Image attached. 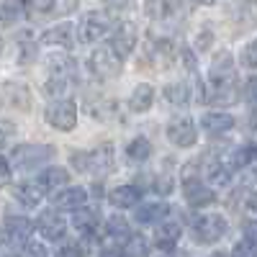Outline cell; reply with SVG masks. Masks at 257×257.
<instances>
[{
    "label": "cell",
    "mask_w": 257,
    "mask_h": 257,
    "mask_svg": "<svg viewBox=\"0 0 257 257\" xmlns=\"http://www.w3.org/2000/svg\"><path fill=\"white\" fill-rule=\"evenodd\" d=\"M137 39H139V34H137V26L132 24V21H123V24H118L116 29H113V34H111V47L116 49V54L118 57H128L134 52V47H137Z\"/></svg>",
    "instance_id": "cell-12"
},
{
    "label": "cell",
    "mask_w": 257,
    "mask_h": 257,
    "mask_svg": "<svg viewBox=\"0 0 257 257\" xmlns=\"http://www.w3.org/2000/svg\"><path fill=\"white\" fill-rule=\"evenodd\" d=\"M54 155H57V149L52 144H21V147L13 149V155H8V157L21 170H31V167H39V165L49 162Z\"/></svg>",
    "instance_id": "cell-6"
},
{
    "label": "cell",
    "mask_w": 257,
    "mask_h": 257,
    "mask_svg": "<svg viewBox=\"0 0 257 257\" xmlns=\"http://www.w3.org/2000/svg\"><path fill=\"white\" fill-rule=\"evenodd\" d=\"M105 231H108L111 237H116V239L132 237V229H128V221H126L123 216H118V213L108 216V221H105Z\"/></svg>",
    "instance_id": "cell-30"
},
{
    "label": "cell",
    "mask_w": 257,
    "mask_h": 257,
    "mask_svg": "<svg viewBox=\"0 0 257 257\" xmlns=\"http://www.w3.org/2000/svg\"><path fill=\"white\" fill-rule=\"evenodd\" d=\"M44 188H41L39 183H24V185H18L16 188V201L21 206H26V208H36L41 203V198H44Z\"/></svg>",
    "instance_id": "cell-25"
},
{
    "label": "cell",
    "mask_w": 257,
    "mask_h": 257,
    "mask_svg": "<svg viewBox=\"0 0 257 257\" xmlns=\"http://www.w3.org/2000/svg\"><path fill=\"white\" fill-rule=\"evenodd\" d=\"M18 257H49V252H47V247L41 244V242H34V239H29L26 244H21V249H18Z\"/></svg>",
    "instance_id": "cell-34"
},
{
    "label": "cell",
    "mask_w": 257,
    "mask_h": 257,
    "mask_svg": "<svg viewBox=\"0 0 257 257\" xmlns=\"http://www.w3.org/2000/svg\"><path fill=\"white\" fill-rule=\"evenodd\" d=\"M85 201H88V188H82V185H67V188H59L54 193V198L52 203L57 208H85Z\"/></svg>",
    "instance_id": "cell-14"
},
{
    "label": "cell",
    "mask_w": 257,
    "mask_h": 257,
    "mask_svg": "<svg viewBox=\"0 0 257 257\" xmlns=\"http://www.w3.org/2000/svg\"><path fill=\"white\" fill-rule=\"evenodd\" d=\"M152 100H155V88L149 82H142L132 90V95H128V108L134 113H144V111L152 108Z\"/></svg>",
    "instance_id": "cell-19"
},
{
    "label": "cell",
    "mask_w": 257,
    "mask_h": 257,
    "mask_svg": "<svg viewBox=\"0 0 257 257\" xmlns=\"http://www.w3.org/2000/svg\"><path fill=\"white\" fill-rule=\"evenodd\" d=\"M211 39H213L211 31H201V36H198V49H201V52L211 47Z\"/></svg>",
    "instance_id": "cell-39"
},
{
    "label": "cell",
    "mask_w": 257,
    "mask_h": 257,
    "mask_svg": "<svg viewBox=\"0 0 257 257\" xmlns=\"http://www.w3.org/2000/svg\"><path fill=\"white\" fill-rule=\"evenodd\" d=\"M244 234H247L249 239H254V242H257V221H249V224L244 226Z\"/></svg>",
    "instance_id": "cell-41"
},
{
    "label": "cell",
    "mask_w": 257,
    "mask_h": 257,
    "mask_svg": "<svg viewBox=\"0 0 257 257\" xmlns=\"http://www.w3.org/2000/svg\"><path fill=\"white\" fill-rule=\"evenodd\" d=\"M113 108H116V103H113L111 98H98V100H88V113H90L93 118H98V121H103V118L113 116Z\"/></svg>",
    "instance_id": "cell-28"
},
{
    "label": "cell",
    "mask_w": 257,
    "mask_h": 257,
    "mask_svg": "<svg viewBox=\"0 0 257 257\" xmlns=\"http://www.w3.org/2000/svg\"><path fill=\"white\" fill-rule=\"evenodd\" d=\"M183 196L193 208H206V206H211L213 201H216L213 190L201 178H185L183 180Z\"/></svg>",
    "instance_id": "cell-11"
},
{
    "label": "cell",
    "mask_w": 257,
    "mask_h": 257,
    "mask_svg": "<svg viewBox=\"0 0 257 257\" xmlns=\"http://www.w3.org/2000/svg\"><path fill=\"white\" fill-rule=\"evenodd\" d=\"M167 139L173 142L175 147L185 149V147H193L198 142V134H196V123H193L188 116H175L173 121L167 123Z\"/></svg>",
    "instance_id": "cell-8"
},
{
    "label": "cell",
    "mask_w": 257,
    "mask_h": 257,
    "mask_svg": "<svg viewBox=\"0 0 257 257\" xmlns=\"http://www.w3.org/2000/svg\"><path fill=\"white\" fill-rule=\"evenodd\" d=\"M72 167L77 173H90L95 178H103V175H111L116 170V160H113V147L111 144H103L93 152H72L70 157Z\"/></svg>",
    "instance_id": "cell-1"
},
{
    "label": "cell",
    "mask_w": 257,
    "mask_h": 257,
    "mask_svg": "<svg viewBox=\"0 0 257 257\" xmlns=\"http://www.w3.org/2000/svg\"><path fill=\"white\" fill-rule=\"evenodd\" d=\"M123 252L126 257H147V239L139 237V234H132L123 244Z\"/></svg>",
    "instance_id": "cell-33"
},
{
    "label": "cell",
    "mask_w": 257,
    "mask_h": 257,
    "mask_svg": "<svg viewBox=\"0 0 257 257\" xmlns=\"http://www.w3.org/2000/svg\"><path fill=\"white\" fill-rule=\"evenodd\" d=\"M208 85L211 88H224V85H234V59L229 52H219L211 62L208 72Z\"/></svg>",
    "instance_id": "cell-10"
},
{
    "label": "cell",
    "mask_w": 257,
    "mask_h": 257,
    "mask_svg": "<svg viewBox=\"0 0 257 257\" xmlns=\"http://www.w3.org/2000/svg\"><path fill=\"white\" fill-rule=\"evenodd\" d=\"M234 116L229 113H221V111H213V113H206L201 116V128L211 137H219V134H226L229 128H234Z\"/></svg>",
    "instance_id": "cell-16"
},
{
    "label": "cell",
    "mask_w": 257,
    "mask_h": 257,
    "mask_svg": "<svg viewBox=\"0 0 257 257\" xmlns=\"http://www.w3.org/2000/svg\"><path fill=\"white\" fill-rule=\"evenodd\" d=\"M6 100L18 111H29L31 108V93L26 85H18V82H6Z\"/></svg>",
    "instance_id": "cell-24"
},
{
    "label": "cell",
    "mask_w": 257,
    "mask_h": 257,
    "mask_svg": "<svg viewBox=\"0 0 257 257\" xmlns=\"http://www.w3.org/2000/svg\"><path fill=\"white\" fill-rule=\"evenodd\" d=\"M123 67V57L116 54V49L108 47H98L90 57H88V70L95 77H116Z\"/></svg>",
    "instance_id": "cell-7"
},
{
    "label": "cell",
    "mask_w": 257,
    "mask_h": 257,
    "mask_svg": "<svg viewBox=\"0 0 257 257\" xmlns=\"http://www.w3.org/2000/svg\"><path fill=\"white\" fill-rule=\"evenodd\" d=\"M247 208H249L252 213H257V190H254V193H249V198H247Z\"/></svg>",
    "instance_id": "cell-44"
},
{
    "label": "cell",
    "mask_w": 257,
    "mask_h": 257,
    "mask_svg": "<svg viewBox=\"0 0 257 257\" xmlns=\"http://www.w3.org/2000/svg\"><path fill=\"white\" fill-rule=\"evenodd\" d=\"M67 180H70V173L64 167H47V170H41V173H39V180L36 183L49 193V190L64 188V185H67Z\"/></svg>",
    "instance_id": "cell-22"
},
{
    "label": "cell",
    "mask_w": 257,
    "mask_h": 257,
    "mask_svg": "<svg viewBox=\"0 0 257 257\" xmlns=\"http://www.w3.org/2000/svg\"><path fill=\"white\" fill-rule=\"evenodd\" d=\"M72 226L80 234H85V237H90V234H95V229H98V213L90 211V208H77L75 216H72Z\"/></svg>",
    "instance_id": "cell-26"
},
{
    "label": "cell",
    "mask_w": 257,
    "mask_h": 257,
    "mask_svg": "<svg viewBox=\"0 0 257 257\" xmlns=\"http://www.w3.org/2000/svg\"><path fill=\"white\" fill-rule=\"evenodd\" d=\"M252 3H257V0H252Z\"/></svg>",
    "instance_id": "cell-48"
},
{
    "label": "cell",
    "mask_w": 257,
    "mask_h": 257,
    "mask_svg": "<svg viewBox=\"0 0 257 257\" xmlns=\"http://www.w3.org/2000/svg\"><path fill=\"white\" fill-rule=\"evenodd\" d=\"M167 213H170V206L162 203V201H147L144 206L137 208V221L139 224H155L160 219H167Z\"/></svg>",
    "instance_id": "cell-21"
},
{
    "label": "cell",
    "mask_w": 257,
    "mask_h": 257,
    "mask_svg": "<svg viewBox=\"0 0 257 257\" xmlns=\"http://www.w3.org/2000/svg\"><path fill=\"white\" fill-rule=\"evenodd\" d=\"M247 98H249V100H257V77H252V80L247 82Z\"/></svg>",
    "instance_id": "cell-40"
},
{
    "label": "cell",
    "mask_w": 257,
    "mask_h": 257,
    "mask_svg": "<svg viewBox=\"0 0 257 257\" xmlns=\"http://www.w3.org/2000/svg\"><path fill=\"white\" fill-rule=\"evenodd\" d=\"M77 6V0H34V6L39 16H44V18H52V16H62V13H70L75 11Z\"/></svg>",
    "instance_id": "cell-23"
},
{
    "label": "cell",
    "mask_w": 257,
    "mask_h": 257,
    "mask_svg": "<svg viewBox=\"0 0 257 257\" xmlns=\"http://www.w3.org/2000/svg\"><path fill=\"white\" fill-rule=\"evenodd\" d=\"M126 252H121L118 247H108V249H103L100 252V257H123Z\"/></svg>",
    "instance_id": "cell-43"
},
{
    "label": "cell",
    "mask_w": 257,
    "mask_h": 257,
    "mask_svg": "<svg viewBox=\"0 0 257 257\" xmlns=\"http://www.w3.org/2000/svg\"><path fill=\"white\" fill-rule=\"evenodd\" d=\"M72 31H75L72 24H57V26H52V29H47L44 34H41V44L70 49V47H72V41H75Z\"/></svg>",
    "instance_id": "cell-15"
},
{
    "label": "cell",
    "mask_w": 257,
    "mask_h": 257,
    "mask_svg": "<svg viewBox=\"0 0 257 257\" xmlns=\"http://www.w3.org/2000/svg\"><path fill=\"white\" fill-rule=\"evenodd\" d=\"M57 257H85V249H82L80 244H64V247L57 252Z\"/></svg>",
    "instance_id": "cell-38"
},
{
    "label": "cell",
    "mask_w": 257,
    "mask_h": 257,
    "mask_svg": "<svg viewBox=\"0 0 257 257\" xmlns=\"http://www.w3.org/2000/svg\"><path fill=\"white\" fill-rule=\"evenodd\" d=\"M147 16L152 18V21H173L180 11V0H147V6H144Z\"/></svg>",
    "instance_id": "cell-17"
},
{
    "label": "cell",
    "mask_w": 257,
    "mask_h": 257,
    "mask_svg": "<svg viewBox=\"0 0 257 257\" xmlns=\"http://www.w3.org/2000/svg\"><path fill=\"white\" fill-rule=\"evenodd\" d=\"M152 188H155V193H160V196H170V193H173V178L170 175H157Z\"/></svg>",
    "instance_id": "cell-37"
},
{
    "label": "cell",
    "mask_w": 257,
    "mask_h": 257,
    "mask_svg": "<svg viewBox=\"0 0 257 257\" xmlns=\"http://www.w3.org/2000/svg\"><path fill=\"white\" fill-rule=\"evenodd\" d=\"M188 95H190V90H188L185 82H170L167 88H165V98L173 103V105H185L188 103Z\"/></svg>",
    "instance_id": "cell-31"
},
{
    "label": "cell",
    "mask_w": 257,
    "mask_h": 257,
    "mask_svg": "<svg viewBox=\"0 0 257 257\" xmlns=\"http://www.w3.org/2000/svg\"><path fill=\"white\" fill-rule=\"evenodd\" d=\"M3 183H11V157H3Z\"/></svg>",
    "instance_id": "cell-42"
},
{
    "label": "cell",
    "mask_w": 257,
    "mask_h": 257,
    "mask_svg": "<svg viewBox=\"0 0 257 257\" xmlns=\"http://www.w3.org/2000/svg\"><path fill=\"white\" fill-rule=\"evenodd\" d=\"M111 29H113V21L108 13L88 11V13H82L80 24H77V39L82 44H93V41H100L105 34H111Z\"/></svg>",
    "instance_id": "cell-3"
},
{
    "label": "cell",
    "mask_w": 257,
    "mask_h": 257,
    "mask_svg": "<svg viewBox=\"0 0 257 257\" xmlns=\"http://www.w3.org/2000/svg\"><path fill=\"white\" fill-rule=\"evenodd\" d=\"M206 178H208L211 183H216V185H229V180H231V167H226V165H221V162H213V165H208V170H206Z\"/></svg>",
    "instance_id": "cell-32"
},
{
    "label": "cell",
    "mask_w": 257,
    "mask_h": 257,
    "mask_svg": "<svg viewBox=\"0 0 257 257\" xmlns=\"http://www.w3.org/2000/svg\"><path fill=\"white\" fill-rule=\"evenodd\" d=\"M105 3H108V6H113V8H123V6L128 3V0H105Z\"/></svg>",
    "instance_id": "cell-45"
},
{
    "label": "cell",
    "mask_w": 257,
    "mask_h": 257,
    "mask_svg": "<svg viewBox=\"0 0 257 257\" xmlns=\"http://www.w3.org/2000/svg\"><path fill=\"white\" fill-rule=\"evenodd\" d=\"M47 72H49V77L44 82V93L49 98L62 95L75 75V62L67 54H49L47 57Z\"/></svg>",
    "instance_id": "cell-2"
},
{
    "label": "cell",
    "mask_w": 257,
    "mask_h": 257,
    "mask_svg": "<svg viewBox=\"0 0 257 257\" xmlns=\"http://www.w3.org/2000/svg\"><path fill=\"white\" fill-rule=\"evenodd\" d=\"M229 224L221 213H206V216H196L193 219V237L198 244H213L219 242L226 234Z\"/></svg>",
    "instance_id": "cell-4"
},
{
    "label": "cell",
    "mask_w": 257,
    "mask_h": 257,
    "mask_svg": "<svg viewBox=\"0 0 257 257\" xmlns=\"http://www.w3.org/2000/svg\"><path fill=\"white\" fill-rule=\"evenodd\" d=\"M231 257H257V242L254 239H242V242H237L234 244V249H231Z\"/></svg>",
    "instance_id": "cell-35"
},
{
    "label": "cell",
    "mask_w": 257,
    "mask_h": 257,
    "mask_svg": "<svg viewBox=\"0 0 257 257\" xmlns=\"http://www.w3.org/2000/svg\"><path fill=\"white\" fill-rule=\"evenodd\" d=\"M249 126H252V128H257V108H254V111H252V116H249Z\"/></svg>",
    "instance_id": "cell-46"
},
{
    "label": "cell",
    "mask_w": 257,
    "mask_h": 257,
    "mask_svg": "<svg viewBox=\"0 0 257 257\" xmlns=\"http://www.w3.org/2000/svg\"><path fill=\"white\" fill-rule=\"evenodd\" d=\"M139 198H142V193L137 185H118L108 193V203L116 208H132L139 203Z\"/></svg>",
    "instance_id": "cell-20"
},
{
    "label": "cell",
    "mask_w": 257,
    "mask_h": 257,
    "mask_svg": "<svg viewBox=\"0 0 257 257\" xmlns=\"http://www.w3.org/2000/svg\"><path fill=\"white\" fill-rule=\"evenodd\" d=\"M239 62H242V67H247V70H257V41H249V44L242 49Z\"/></svg>",
    "instance_id": "cell-36"
},
{
    "label": "cell",
    "mask_w": 257,
    "mask_h": 257,
    "mask_svg": "<svg viewBox=\"0 0 257 257\" xmlns=\"http://www.w3.org/2000/svg\"><path fill=\"white\" fill-rule=\"evenodd\" d=\"M257 157V147L254 144H242L239 149H234V155L229 160V167H247Z\"/></svg>",
    "instance_id": "cell-29"
},
{
    "label": "cell",
    "mask_w": 257,
    "mask_h": 257,
    "mask_svg": "<svg viewBox=\"0 0 257 257\" xmlns=\"http://www.w3.org/2000/svg\"><path fill=\"white\" fill-rule=\"evenodd\" d=\"M36 224L31 219H24V216H8L6 219V229H3V237H6V244H26L31 239Z\"/></svg>",
    "instance_id": "cell-13"
},
{
    "label": "cell",
    "mask_w": 257,
    "mask_h": 257,
    "mask_svg": "<svg viewBox=\"0 0 257 257\" xmlns=\"http://www.w3.org/2000/svg\"><path fill=\"white\" fill-rule=\"evenodd\" d=\"M36 229L41 231V237L49 242H59L64 239V231H67V221L62 219V213H57L54 208H47L39 213L36 219Z\"/></svg>",
    "instance_id": "cell-9"
},
{
    "label": "cell",
    "mask_w": 257,
    "mask_h": 257,
    "mask_svg": "<svg viewBox=\"0 0 257 257\" xmlns=\"http://www.w3.org/2000/svg\"><path fill=\"white\" fill-rule=\"evenodd\" d=\"M44 118H47L49 126L57 128V132H72L77 126V105L70 98H59V100L47 105Z\"/></svg>",
    "instance_id": "cell-5"
},
{
    "label": "cell",
    "mask_w": 257,
    "mask_h": 257,
    "mask_svg": "<svg viewBox=\"0 0 257 257\" xmlns=\"http://www.w3.org/2000/svg\"><path fill=\"white\" fill-rule=\"evenodd\" d=\"M196 3H198V6H216L219 0H196Z\"/></svg>",
    "instance_id": "cell-47"
},
{
    "label": "cell",
    "mask_w": 257,
    "mask_h": 257,
    "mask_svg": "<svg viewBox=\"0 0 257 257\" xmlns=\"http://www.w3.org/2000/svg\"><path fill=\"white\" fill-rule=\"evenodd\" d=\"M155 247H160V249H165V252H170V249H175V244H178V239H180V226L178 224H173V221H162L157 229H155Z\"/></svg>",
    "instance_id": "cell-18"
},
{
    "label": "cell",
    "mask_w": 257,
    "mask_h": 257,
    "mask_svg": "<svg viewBox=\"0 0 257 257\" xmlns=\"http://www.w3.org/2000/svg\"><path fill=\"white\" fill-rule=\"evenodd\" d=\"M126 157L132 160V162H147L149 157H152V142L144 139V137H137L128 142L126 147Z\"/></svg>",
    "instance_id": "cell-27"
}]
</instances>
